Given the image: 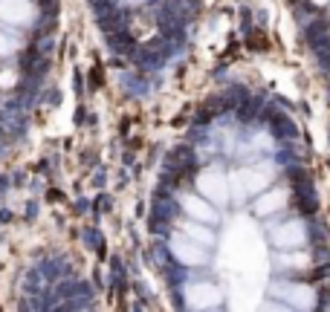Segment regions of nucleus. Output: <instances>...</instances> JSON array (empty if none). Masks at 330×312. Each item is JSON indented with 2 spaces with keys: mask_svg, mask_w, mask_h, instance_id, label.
<instances>
[{
  "mask_svg": "<svg viewBox=\"0 0 330 312\" xmlns=\"http://www.w3.org/2000/svg\"><path fill=\"white\" fill-rule=\"evenodd\" d=\"M197 188H200V194L206 196V199H212V202H229V179H226L217 168L203 171L200 179H197Z\"/></svg>",
  "mask_w": 330,
  "mask_h": 312,
  "instance_id": "obj_1",
  "label": "nucleus"
},
{
  "mask_svg": "<svg viewBox=\"0 0 330 312\" xmlns=\"http://www.w3.org/2000/svg\"><path fill=\"white\" fill-rule=\"evenodd\" d=\"M171 252H174V257H177L180 263H189V266H203L206 260H209V254H206V246L203 243H197L194 237H186V234H180V237H174L171 240Z\"/></svg>",
  "mask_w": 330,
  "mask_h": 312,
  "instance_id": "obj_2",
  "label": "nucleus"
},
{
  "mask_svg": "<svg viewBox=\"0 0 330 312\" xmlns=\"http://www.w3.org/2000/svg\"><path fill=\"white\" fill-rule=\"evenodd\" d=\"M267 182H270V168H249V171H237L232 176V191L235 196H246L261 191Z\"/></svg>",
  "mask_w": 330,
  "mask_h": 312,
  "instance_id": "obj_3",
  "label": "nucleus"
},
{
  "mask_svg": "<svg viewBox=\"0 0 330 312\" xmlns=\"http://www.w3.org/2000/svg\"><path fill=\"white\" fill-rule=\"evenodd\" d=\"M0 21L12 26H26L35 21V6L32 0H0Z\"/></svg>",
  "mask_w": 330,
  "mask_h": 312,
  "instance_id": "obj_4",
  "label": "nucleus"
},
{
  "mask_svg": "<svg viewBox=\"0 0 330 312\" xmlns=\"http://www.w3.org/2000/svg\"><path fill=\"white\" fill-rule=\"evenodd\" d=\"M180 205L186 208V214H189V217L200 220V223H217V211H214L206 199H200V196H194V194L180 196Z\"/></svg>",
  "mask_w": 330,
  "mask_h": 312,
  "instance_id": "obj_5",
  "label": "nucleus"
},
{
  "mask_svg": "<svg viewBox=\"0 0 330 312\" xmlns=\"http://www.w3.org/2000/svg\"><path fill=\"white\" fill-rule=\"evenodd\" d=\"M217 300H220V292L212 286V283H194L189 286V303L194 309H200V306H217Z\"/></svg>",
  "mask_w": 330,
  "mask_h": 312,
  "instance_id": "obj_6",
  "label": "nucleus"
},
{
  "mask_svg": "<svg viewBox=\"0 0 330 312\" xmlns=\"http://www.w3.org/2000/svg\"><path fill=\"white\" fill-rule=\"evenodd\" d=\"M272 240L281 249H295V246L304 243V229H301V223H287V226L272 231Z\"/></svg>",
  "mask_w": 330,
  "mask_h": 312,
  "instance_id": "obj_7",
  "label": "nucleus"
},
{
  "mask_svg": "<svg viewBox=\"0 0 330 312\" xmlns=\"http://www.w3.org/2000/svg\"><path fill=\"white\" fill-rule=\"evenodd\" d=\"M284 191H272V194H267L264 196V199H258V202H255V211H258V214H270V211H278V208L284 205Z\"/></svg>",
  "mask_w": 330,
  "mask_h": 312,
  "instance_id": "obj_8",
  "label": "nucleus"
},
{
  "mask_svg": "<svg viewBox=\"0 0 330 312\" xmlns=\"http://www.w3.org/2000/svg\"><path fill=\"white\" fill-rule=\"evenodd\" d=\"M183 229H186V234H189V237H194L197 243H203L206 249H209V246H214V234H212L209 229H203V226H194V223H186Z\"/></svg>",
  "mask_w": 330,
  "mask_h": 312,
  "instance_id": "obj_9",
  "label": "nucleus"
},
{
  "mask_svg": "<svg viewBox=\"0 0 330 312\" xmlns=\"http://www.w3.org/2000/svg\"><path fill=\"white\" fill-rule=\"evenodd\" d=\"M15 49H18V38L0 32V55H12Z\"/></svg>",
  "mask_w": 330,
  "mask_h": 312,
  "instance_id": "obj_10",
  "label": "nucleus"
},
{
  "mask_svg": "<svg viewBox=\"0 0 330 312\" xmlns=\"http://www.w3.org/2000/svg\"><path fill=\"white\" fill-rule=\"evenodd\" d=\"M130 3H142V0H130Z\"/></svg>",
  "mask_w": 330,
  "mask_h": 312,
  "instance_id": "obj_11",
  "label": "nucleus"
},
{
  "mask_svg": "<svg viewBox=\"0 0 330 312\" xmlns=\"http://www.w3.org/2000/svg\"><path fill=\"white\" fill-rule=\"evenodd\" d=\"M316 3H324V0H316Z\"/></svg>",
  "mask_w": 330,
  "mask_h": 312,
  "instance_id": "obj_12",
  "label": "nucleus"
}]
</instances>
